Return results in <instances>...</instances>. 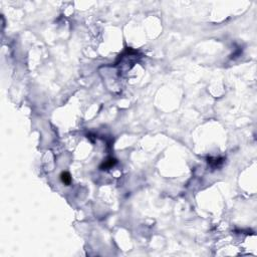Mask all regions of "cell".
Listing matches in <instances>:
<instances>
[{"instance_id":"1","label":"cell","mask_w":257,"mask_h":257,"mask_svg":"<svg viewBox=\"0 0 257 257\" xmlns=\"http://www.w3.org/2000/svg\"><path fill=\"white\" fill-rule=\"evenodd\" d=\"M60 178H62V183H63V184H65V185H69L70 182H72V177H70L69 173H67V172L62 173V175H60Z\"/></svg>"},{"instance_id":"2","label":"cell","mask_w":257,"mask_h":257,"mask_svg":"<svg viewBox=\"0 0 257 257\" xmlns=\"http://www.w3.org/2000/svg\"><path fill=\"white\" fill-rule=\"evenodd\" d=\"M116 163H117V161L115 160V159L110 158L109 160L105 161L104 164H102V165L101 166V168H102V169H107V168H111V167H112V166H114Z\"/></svg>"}]
</instances>
